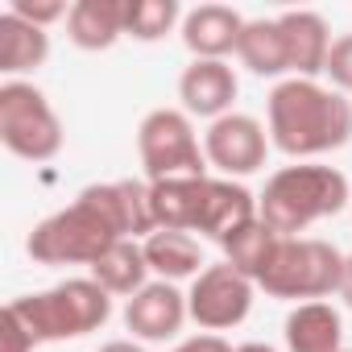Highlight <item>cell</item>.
I'll use <instances>...</instances> for the list:
<instances>
[{
    "label": "cell",
    "mask_w": 352,
    "mask_h": 352,
    "mask_svg": "<svg viewBox=\"0 0 352 352\" xmlns=\"http://www.w3.org/2000/svg\"><path fill=\"white\" fill-rule=\"evenodd\" d=\"M96 352H145V348L133 344V340H108V344H100Z\"/></svg>",
    "instance_id": "cell-29"
},
{
    "label": "cell",
    "mask_w": 352,
    "mask_h": 352,
    "mask_svg": "<svg viewBox=\"0 0 352 352\" xmlns=\"http://www.w3.org/2000/svg\"><path fill=\"white\" fill-rule=\"evenodd\" d=\"M137 153L149 183L166 179H208V153L195 124L179 108H153L137 129Z\"/></svg>",
    "instance_id": "cell-6"
},
{
    "label": "cell",
    "mask_w": 352,
    "mask_h": 352,
    "mask_svg": "<svg viewBox=\"0 0 352 352\" xmlns=\"http://www.w3.org/2000/svg\"><path fill=\"white\" fill-rule=\"evenodd\" d=\"M236 352H274V348H270V344H241Z\"/></svg>",
    "instance_id": "cell-30"
},
{
    "label": "cell",
    "mask_w": 352,
    "mask_h": 352,
    "mask_svg": "<svg viewBox=\"0 0 352 352\" xmlns=\"http://www.w3.org/2000/svg\"><path fill=\"white\" fill-rule=\"evenodd\" d=\"M270 141L286 157H319L352 137V104L315 79H282L265 100Z\"/></svg>",
    "instance_id": "cell-2"
},
{
    "label": "cell",
    "mask_w": 352,
    "mask_h": 352,
    "mask_svg": "<svg viewBox=\"0 0 352 352\" xmlns=\"http://www.w3.org/2000/svg\"><path fill=\"white\" fill-rule=\"evenodd\" d=\"M278 245H282V236H278L261 216H257L253 224H245L241 232H232V236L224 241V257H228V265H232V270H241L245 278L261 282V274L270 270V261H274Z\"/></svg>",
    "instance_id": "cell-22"
},
{
    "label": "cell",
    "mask_w": 352,
    "mask_h": 352,
    "mask_svg": "<svg viewBox=\"0 0 352 352\" xmlns=\"http://www.w3.org/2000/svg\"><path fill=\"white\" fill-rule=\"evenodd\" d=\"M253 278H245L241 270H232L228 261H220V265H208L195 282H191V290H187V315L204 327V331H228V327H236V323H245L249 319V311H253Z\"/></svg>",
    "instance_id": "cell-8"
},
{
    "label": "cell",
    "mask_w": 352,
    "mask_h": 352,
    "mask_svg": "<svg viewBox=\"0 0 352 352\" xmlns=\"http://www.w3.org/2000/svg\"><path fill=\"white\" fill-rule=\"evenodd\" d=\"M153 232L149 183H96L75 195L71 208L46 216L25 249L38 265H91L116 241H137Z\"/></svg>",
    "instance_id": "cell-1"
},
{
    "label": "cell",
    "mask_w": 352,
    "mask_h": 352,
    "mask_svg": "<svg viewBox=\"0 0 352 352\" xmlns=\"http://www.w3.org/2000/svg\"><path fill=\"white\" fill-rule=\"evenodd\" d=\"M187 319V294L174 282H149L124 307V327L141 340H174Z\"/></svg>",
    "instance_id": "cell-11"
},
{
    "label": "cell",
    "mask_w": 352,
    "mask_h": 352,
    "mask_svg": "<svg viewBox=\"0 0 352 352\" xmlns=\"http://www.w3.org/2000/svg\"><path fill=\"white\" fill-rule=\"evenodd\" d=\"M241 83L236 71L224 58H191V67L179 75V100L187 116H204V120H220L232 112Z\"/></svg>",
    "instance_id": "cell-10"
},
{
    "label": "cell",
    "mask_w": 352,
    "mask_h": 352,
    "mask_svg": "<svg viewBox=\"0 0 352 352\" xmlns=\"http://www.w3.org/2000/svg\"><path fill=\"white\" fill-rule=\"evenodd\" d=\"M174 352H236V348H228L220 336H212V331H204V336H191V340H183Z\"/></svg>",
    "instance_id": "cell-27"
},
{
    "label": "cell",
    "mask_w": 352,
    "mask_h": 352,
    "mask_svg": "<svg viewBox=\"0 0 352 352\" xmlns=\"http://www.w3.org/2000/svg\"><path fill=\"white\" fill-rule=\"evenodd\" d=\"M245 34V17L228 5H199L183 17V46L195 58H224L236 54V42Z\"/></svg>",
    "instance_id": "cell-13"
},
{
    "label": "cell",
    "mask_w": 352,
    "mask_h": 352,
    "mask_svg": "<svg viewBox=\"0 0 352 352\" xmlns=\"http://www.w3.org/2000/svg\"><path fill=\"white\" fill-rule=\"evenodd\" d=\"M204 153H208V166H216L220 174H257L265 166V153H270V129L257 120V116H245V112H228L220 120L208 124L204 133Z\"/></svg>",
    "instance_id": "cell-9"
},
{
    "label": "cell",
    "mask_w": 352,
    "mask_h": 352,
    "mask_svg": "<svg viewBox=\"0 0 352 352\" xmlns=\"http://www.w3.org/2000/svg\"><path fill=\"white\" fill-rule=\"evenodd\" d=\"M340 298H344V307L352 311V253L344 257V278H340Z\"/></svg>",
    "instance_id": "cell-28"
},
{
    "label": "cell",
    "mask_w": 352,
    "mask_h": 352,
    "mask_svg": "<svg viewBox=\"0 0 352 352\" xmlns=\"http://www.w3.org/2000/svg\"><path fill=\"white\" fill-rule=\"evenodd\" d=\"M38 340L30 336V327L5 307V315H0V352H34Z\"/></svg>",
    "instance_id": "cell-26"
},
{
    "label": "cell",
    "mask_w": 352,
    "mask_h": 352,
    "mask_svg": "<svg viewBox=\"0 0 352 352\" xmlns=\"http://www.w3.org/2000/svg\"><path fill=\"white\" fill-rule=\"evenodd\" d=\"M145 261L162 282H183V278H199L204 265V249L191 232H174V228H153L145 241Z\"/></svg>",
    "instance_id": "cell-18"
},
{
    "label": "cell",
    "mask_w": 352,
    "mask_h": 352,
    "mask_svg": "<svg viewBox=\"0 0 352 352\" xmlns=\"http://www.w3.org/2000/svg\"><path fill=\"white\" fill-rule=\"evenodd\" d=\"M0 145L21 162H50L63 149V120L34 83H0Z\"/></svg>",
    "instance_id": "cell-7"
},
{
    "label": "cell",
    "mask_w": 352,
    "mask_h": 352,
    "mask_svg": "<svg viewBox=\"0 0 352 352\" xmlns=\"http://www.w3.org/2000/svg\"><path fill=\"white\" fill-rule=\"evenodd\" d=\"M87 270H91L87 278L100 282L108 294H124V298H133L141 286H149V282H145L149 261H145V249H141L137 241H116V245L104 249Z\"/></svg>",
    "instance_id": "cell-21"
},
{
    "label": "cell",
    "mask_w": 352,
    "mask_h": 352,
    "mask_svg": "<svg viewBox=\"0 0 352 352\" xmlns=\"http://www.w3.org/2000/svg\"><path fill=\"white\" fill-rule=\"evenodd\" d=\"M323 75L331 79L336 91H352V34H340L331 42V54H327Z\"/></svg>",
    "instance_id": "cell-24"
},
{
    "label": "cell",
    "mask_w": 352,
    "mask_h": 352,
    "mask_svg": "<svg viewBox=\"0 0 352 352\" xmlns=\"http://www.w3.org/2000/svg\"><path fill=\"white\" fill-rule=\"evenodd\" d=\"M344 257L336 245L315 241V236H282L270 270L261 274V290L270 298H290V302H319L327 294H340L344 278Z\"/></svg>",
    "instance_id": "cell-5"
},
{
    "label": "cell",
    "mask_w": 352,
    "mask_h": 352,
    "mask_svg": "<svg viewBox=\"0 0 352 352\" xmlns=\"http://www.w3.org/2000/svg\"><path fill=\"white\" fill-rule=\"evenodd\" d=\"M9 311L30 327L38 344H58V340H79L87 331H100L112 315V294L91 278H67L50 290L13 298Z\"/></svg>",
    "instance_id": "cell-4"
},
{
    "label": "cell",
    "mask_w": 352,
    "mask_h": 352,
    "mask_svg": "<svg viewBox=\"0 0 352 352\" xmlns=\"http://www.w3.org/2000/svg\"><path fill=\"white\" fill-rule=\"evenodd\" d=\"M340 352H348V348H340Z\"/></svg>",
    "instance_id": "cell-31"
},
{
    "label": "cell",
    "mask_w": 352,
    "mask_h": 352,
    "mask_svg": "<svg viewBox=\"0 0 352 352\" xmlns=\"http://www.w3.org/2000/svg\"><path fill=\"white\" fill-rule=\"evenodd\" d=\"M50 58V34L21 21L17 13H0V71L5 75H25L38 71Z\"/></svg>",
    "instance_id": "cell-19"
},
{
    "label": "cell",
    "mask_w": 352,
    "mask_h": 352,
    "mask_svg": "<svg viewBox=\"0 0 352 352\" xmlns=\"http://www.w3.org/2000/svg\"><path fill=\"white\" fill-rule=\"evenodd\" d=\"M282 25V38H286V54H290V71L294 79H315L323 75L327 67V54H331V34H327V21L311 9H286L278 17Z\"/></svg>",
    "instance_id": "cell-12"
},
{
    "label": "cell",
    "mask_w": 352,
    "mask_h": 352,
    "mask_svg": "<svg viewBox=\"0 0 352 352\" xmlns=\"http://www.w3.org/2000/svg\"><path fill=\"white\" fill-rule=\"evenodd\" d=\"M257 220V195L232 179H212L208 183V204H204V216H199V236H212V241H228L232 232H241L245 224Z\"/></svg>",
    "instance_id": "cell-15"
},
{
    "label": "cell",
    "mask_w": 352,
    "mask_h": 352,
    "mask_svg": "<svg viewBox=\"0 0 352 352\" xmlns=\"http://www.w3.org/2000/svg\"><path fill=\"white\" fill-rule=\"evenodd\" d=\"M236 58L261 75V79H278L290 71V54H286V38H282V25L278 17H257V21H245V34L236 42Z\"/></svg>",
    "instance_id": "cell-20"
},
{
    "label": "cell",
    "mask_w": 352,
    "mask_h": 352,
    "mask_svg": "<svg viewBox=\"0 0 352 352\" xmlns=\"http://www.w3.org/2000/svg\"><path fill=\"white\" fill-rule=\"evenodd\" d=\"M348 199H352L348 179L336 166L302 162V166H282L265 179V191L257 195V216L278 236H298L311 224L340 216Z\"/></svg>",
    "instance_id": "cell-3"
},
{
    "label": "cell",
    "mask_w": 352,
    "mask_h": 352,
    "mask_svg": "<svg viewBox=\"0 0 352 352\" xmlns=\"http://www.w3.org/2000/svg\"><path fill=\"white\" fill-rule=\"evenodd\" d=\"M208 183L212 179H166V183H149L153 228L195 232L199 216H204V204H208Z\"/></svg>",
    "instance_id": "cell-14"
},
{
    "label": "cell",
    "mask_w": 352,
    "mask_h": 352,
    "mask_svg": "<svg viewBox=\"0 0 352 352\" xmlns=\"http://www.w3.org/2000/svg\"><path fill=\"white\" fill-rule=\"evenodd\" d=\"M67 38L79 50H112L124 38V0H75L67 13Z\"/></svg>",
    "instance_id": "cell-16"
},
{
    "label": "cell",
    "mask_w": 352,
    "mask_h": 352,
    "mask_svg": "<svg viewBox=\"0 0 352 352\" xmlns=\"http://www.w3.org/2000/svg\"><path fill=\"white\" fill-rule=\"evenodd\" d=\"M179 21V0H124V34L137 42H162Z\"/></svg>",
    "instance_id": "cell-23"
},
{
    "label": "cell",
    "mask_w": 352,
    "mask_h": 352,
    "mask_svg": "<svg viewBox=\"0 0 352 352\" xmlns=\"http://www.w3.org/2000/svg\"><path fill=\"white\" fill-rule=\"evenodd\" d=\"M9 13H17L21 21H30V25L46 30V25L63 21V17H67L71 9L63 5V0H13V5H9Z\"/></svg>",
    "instance_id": "cell-25"
},
{
    "label": "cell",
    "mask_w": 352,
    "mask_h": 352,
    "mask_svg": "<svg viewBox=\"0 0 352 352\" xmlns=\"http://www.w3.org/2000/svg\"><path fill=\"white\" fill-rule=\"evenodd\" d=\"M344 323L331 302H298L286 315V352H340Z\"/></svg>",
    "instance_id": "cell-17"
}]
</instances>
